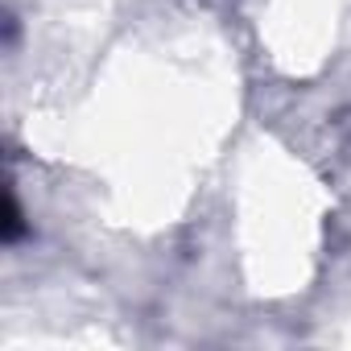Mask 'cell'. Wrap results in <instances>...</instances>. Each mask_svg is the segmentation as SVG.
Masks as SVG:
<instances>
[{
    "mask_svg": "<svg viewBox=\"0 0 351 351\" xmlns=\"http://www.w3.org/2000/svg\"><path fill=\"white\" fill-rule=\"evenodd\" d=\"M0 236H5V244H17L25 236V215L17 207V195H9V203H5V223H0Z\"/></svg>",
    "mask_w": 351,
    "mask_h": 351,
    "instance_id": "cell-1",
    "label": "cell"
}]
</instances>
